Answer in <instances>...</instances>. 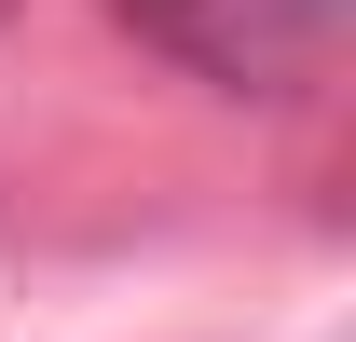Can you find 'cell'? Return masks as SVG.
Masks as SVG:
<instances>
[{
    "label": "cell",
    "mask_w": 356,
    "mask_h": 342,
    "mask_svg": "<svg viewBox=\"0 0 356 342\" xmlns=\"http://www.w3.org/2000/svg\"><path fill=\"white\" fill-rule=\"evenodd\" d=\"M110 14L220 96H288L315 69V42L343 28V0H110Z\"/></svg>",
    "instance_id": "cell-1"
},
{
    "label": "cell",
    "mask_w": 356,
    "mask_h": 342,
    "mask_svg": "<svg viewBox=\"0 0 356 342\" xmlns=\"http://www.w3.org/2000/svg\"><path fill=\"white\" fill-rule=\"evenodd\" d=\"M0 14H14V0H0Z\"/></svg>",
    "instance_id": "cell-2"
}]
</instances>
